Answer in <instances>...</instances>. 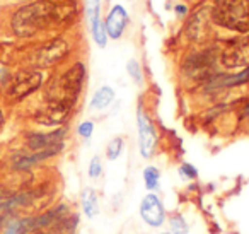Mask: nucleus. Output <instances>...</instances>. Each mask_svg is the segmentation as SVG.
<instances>
[{
  "mask_svg": "<svg viewBox=\"0 0 249 234\" xmlns=\"http://www.w3.org/2000/svg\"><path fill=\"white\" fill-rule=\"evenodd\" d=\"M73 14H75V4L72 0L65 2L39 0L16 12L12 18V29L18 36H31L45 29L52 22L67 21Z\"/></svg>",
  "mask_w": 249,
  "mask_h": 234,
  "instance_id": "obj_1",
  "label": "nucleus"
},
{
  "mask_svg": "<svg viewBox=\"0 0 249 234\" xmlns=\"http://www.w3.org/2000/svg\"><path fill=\"white\" fill-rule=\"evenodd\" d=\"M84 79H86V67L82 63H75L50 86L48 93H46V99L53 101V103H63L73 106L80 91H82Z\"/></svg>",
  "mask_w": 249,
  "mask_h": 234,
  "instance_id": "obj_2",
  "label": "nucleus"
},
{
  "mask_svg": "<svg viewBox=\"0 0 249 234\" xmlns=\"http://www.w3.org/2000/svg\"><path fill=\"white\" fill-rule=\"evenodd\" d=\"M212 18L222 28L248 33L249 0H218L212 9Z\"/></svg>",
  "mask_w": 249,
  "mask_h": 234,
  "instance_id": "obj_3",
  "label": "nucleus"
},
{
  "mask_svg": "<svg viewBox=\"0 0 249 234\" xmlns=\"http://www.w3.org/2000/svg\"><path fill=\"white\" fill-rule=\"evenodd\" d=\"M222 65L227 69H246L249 67V35L244 38L232 39L222 50Z\"/></svg>",
  "mask_w": 249,
  "mask_h": 234,
  "instance_id": "obj_4",
  "label": "nucleus"
},
{
  "mask_svg": "<svg viewBox=\"0 0 249 234\" xmlns=\"http://www.w3.org/2000/svg\"><path fill=\"white\" fill-rule=\"evenodd\" d=\"M140 217L149 227L159 229L166 222V207L156 193H147L140 202Z\"/></svg>",
  "mask_w": 249,
  "mask_h": 234,
  "instance_id": "obj_5",
  "label": "nucleus"
},
{
  "mask_svg": "<svg viewBox=\"0 0 249 234\" xmlns=\"http://www.w3.org/2000/svg\"><path fill=\"white\" fill-rule=\"evenodd\" d=\"M41 84H43L41 72H38V70L21 72L19 76H16V79L12 80L11 87H9V98L12 101H21L22 98L29 96L36 89H39Z\"/></svg>",
  "mask_w": 249,
  "mask_h": 234,
  "instance_id": "obj_6",
  "label": "nucleus"
},
{
  "mask_svg": "<svg viewBox=\"0 0 249 234\" xmlns=\"http://www.w3.org/2000/svg\"><path fill=\"white\" fill-rule=\"evenodd\" d=\"M137 128H139L140 154L145 159L152 157L154 151H156L157 135H156V130H154L152 121H150V118L147 117V113L142 108H139V111H137Z\"/></svg>",
  "mask_w": 249,
  "mask_h": 234,
  "instance_id": "obj_7",
  "label": "nucleus"
},
{
  "mask_svg": "<svg viewBox=\"0 0 249 234\" xmlns=\"http://www.w3.org/2000/svg\"><path fill=\"white\" fill-rule=\"evenodd\" d=\"M69 53V43L62 38L52 39L50 43L43 45L41 48L36 52L35 63L38 67H52L56 65L60 60H63Z\"/></svg>",
  "mask_w": 249,
  "mask_h": 234,
  "instance_id": "obj_8",
  "label": "nucleus"
},
{
  "mask_svg": "<svg viewBox=\"0 0 249 234\" xmlns=\"http://www.w3.org/2000/svg\"><path fill=\"white\" fill-rule=\"evenodd\" d=\"M70 110H72V106H69V104L48 101L46 106H43L41 110L36 111L35 120L38 121L39 125H46V127H52V125H62L63 121L69 118Z\"/></svg>",
  "mask_w": 249,
  "mask_h": 234,
  "instance_id": "obj_9",
  "label": "nucleus"
},
{
  "mask_svg": "<svg viewBox=\"0 0 249 234\" xmlns=\"http://www.w3.org/2000/svg\"><path fill=\"white\" fill-rule=\"evenodd\" d=\"M65 130H55L52 134H33L28 137V147L31 151H45L56 145H63Z\"/></svg>",
  "mask_w": 249,
  "mask_h": 234,
  "instance_id": "obj_10",
  "label": "nucleus"
},
{
  "mask_svg": "<svg viewBox=\"0 0 249 234\" xmlns=\"http://www.w3.org/2000/svg\"><path fill=\"white\" fill-rule=\"evenodd\" d=\"M126 22H128V16H126L124 9L121 7V5H114V7L111 9L109 16H107L106 22H104L106 33L111 36V38L118 39L121 35H123L124 28H126Z\"/></svg>",
  "mask_w": 249,
  "mask_h": 234,
  "instance_id": "obj_11",
  "label": "nucleus"
},
{
  "mask_svg": "<svg viewBox=\"0 0 249 234\" xmlns=\"http://www.w3.org/2000/svg\"><path fill=\"white\" fill-rule=\"evenodd\" d=\"M80 205H82V212L86 214L87 219H94L99 215V195L94 188H86L80 195Z\"/></svg>",
  "mask_w": 249,
  "mask_h": 234,
  "instance_id": "obj_12",
  "label": "nucleus"
},
{
  "mask_svg": "<svg viewBox=\"0 0 249 234\" xmlns=\"http://www.w3.org/2000/svg\"><path fill=\"white\" fill-rule=\"evenodd\" d=\"M114 99V91L109 86H103L94 93L92 101H90V108L92 110H104L107 108Z\"/></svg>",
  "mask_w": 249,
  "mask_h": 234,
  "instance_id": "obj_13",
  "label": "nucleus"
},
{
  "mask_svg": "<svg viewBox=\"0 0 249 234\" xmlns=\"http://www.w3.org/2000/svg\"><path fill=\"white\" fill-rule=\"evenodd\" d=\"M143 185L150 193L157 192L160 186V171L156 166H147L143 169Z\"/></svg>",
  "mask_w": 249,
  "mask_h": 234,
  "instance_id": "obj_14",
  "label": "nucleus"
},
{
  "mask_svg": "<svg viewBox=\"0 0 249 234\" xmlns=\"http://www.w3.org/2000/svg\"><path fill=\"white\" fill-rule=\"evenodd\" d=\"M90 31H92V36H94V41H96L97 46H101V48H104L106 46V41H107V33H106V26H104V22L97 21L96 24L90 28Z\"/></svg>",
  "mask_w": 249,
  "mask_h": 234,
  "instance_id": "obj_15",
  "label": "nucleus"
},
{
  "mask_svg": "<svg viewBox=\"0 0 249 234\" xmlns=\"http://www.w3.org/2000/svg\"><path fill=\"white\" fill-rule=\"evenodd\" d=\"M121 151H123V138L121 137H114L113 140H109L106 147V157L109 161H114V159L120 157Z\"/></svg>",
  "mask_w": 249,
  "mask_h": 234,
  "instance_id": "obj_16",
  "label": "nucleus"
},
{
  "mask_svg": "<svg viewBox=\"0 0 249 234\" xmlns=\"http://www.w3.org/2000/svg\"><path fill=\"white\" fill-rule=\"evenodd\" d=\"M99 11H101V2L99 0H87V21L89 26L92 28L97 21H99Z\"/></svg>",
  "mask_w": 249,
  "mask_h": 234,
  "instance_id": "obj_17",
  "label": "nucleus"
},
{
  "mask_svg": "<svg viewBox=\"0 0 249 234\" xmlns=\"http://www.w3.org/2000/svg\"><path fill=\"white\" fill-rule=\"evenodd\" d=\"M126 70H128V76L133 79V82H135L137 86H142V82H143L142 67H140V63L137 62L135 58H132L128 63H126Z\"/></svg>",
  "mask_w": 249,
  "mask_h": 234,
  "instance_id": "obj_18",
  "label": "nucleus"
},
{
  "mask_svg": "<svg viewBox=\"0 0 249 234\" xmlns=\"http://www.w3.org/2000/svg\"><path fill=\"white\" fill-rule=\"evenodd\" d=\"M171 222V233L173 234H188V231H190V227H188L186 220H184L183 215H179V214H176V215H173L169 219Z\"/></svg>",
  "mask_w": 249,
  "mask_h": 234,
  "instance_id": "obj_19",
  "label": "nucleus"
},
{
  "mask_svg": "<svg viewBox=\"0 0 249 234\" xmlns=\"http://www.w3.org/2000/svg\"><path fill=\"white\" fill-rule=\"evenodd\" d=\"M87 173H89V178H92V179H97L101 175H103V162H101L99 156H94V157L90 159Z\"/></svg>",
  "mask_w": 249,
  "mask_h": 234,
  "instance_id": "obj_20",
  "label": "nucleus"
},
{
  "mask_svg": "<svg viewBox=\"0 0 249 234\" xmlns=\"http://www.w3.org/2000/svg\"><path fill=\"white\" fill-rule=\"evenodd\" d=\"M179 175L184 176V178H188V179H195L198 176V171H196V168H193L191 164L184 162V164L179 166Z\"/></svg>",
  "mask_w": 249,
  "mask_h": 234,
  "instance_id": "obj_21",
  "label": "nucleus"
},
{
  "mask_svg": "<svg viewBox=\"0 0 249 234\" xmlns=\"http://www.w3.org/2000/svg\"><path fill=\"white\" fill-rule=\"evenodd\" d=\"M92 132H94L92 121H82V123L79 125V135L82 138H90L92 137Z\"/></svg>",
  "mask_w": 249,
  "mask_h": 234,
  "instance_id": "obj_22",
  "label": "nucleus"
},
{
  "mask_svg": "<svg viewBox=\"0 0 249 234\" xmlns=\"http://www.w3.org/2000/svg\"><path fill=\"white\" fill-rule=\"evenodd\" d=\"M2 125H4V113L0 111V127H2Z\"/></svg>",
  "mask_w": 249,
  "mask_h": 234,
  "instance_id": "obj_23",
  "label": "nucleus"
},
{
  "mask_svg": "<svg viewBox=\"0 0 249 234\" xmlns=\"http://www.w3.org/2000/svg\"><path fill=\"white\" fill-rule=\"evenodd\" d=\"M31 234H50V233H45V231H36V233H31Z\"/></svg>",
  "mask_w": 249,
  "mask_h": 234,
  "instance_id": "obj_24",
  "label": "nucleus"
},
{
  "mask_svg": "<svg viewBox=\"0 0 249 234\" xmlns=\"http://www.w3.org/2000/svg\"><path fill=\"white\" fill-rule=\"evenodd\" d=\"M244 113H246V115H249V104H248V106H246V110H244Z\"/></svg>",
  "mask_w": 249,
  "mask_h": 234,
  "instance_id": "obj_25",
  "label": "nucleus"
},
{
  "mask_svg": "<svg viewBox=\"0 0 249 234\" xmlns=\"http://www.w3.org/2000/svg\"><path fill=\"white\" fill-rule=\"evenodd\" d=\"M159 234H173V233H169V231H164V233H159Z\"/></svg>",
  "mask_w": 249,
  "mask_h": 234,
  "instance_id": "obj_26",
  "label": "nucleus"
}]
</instances>
